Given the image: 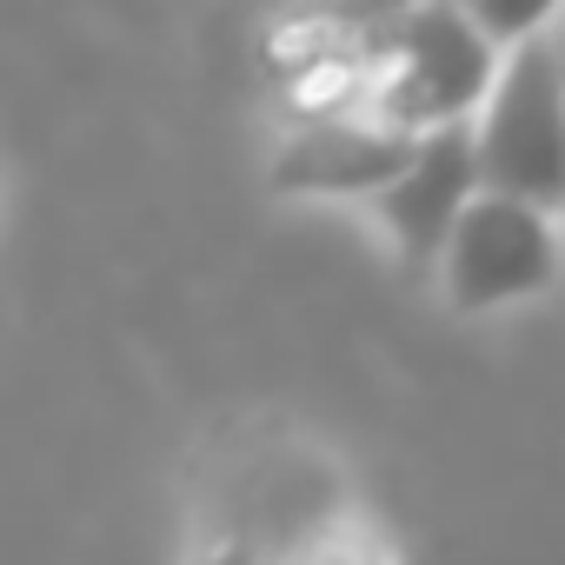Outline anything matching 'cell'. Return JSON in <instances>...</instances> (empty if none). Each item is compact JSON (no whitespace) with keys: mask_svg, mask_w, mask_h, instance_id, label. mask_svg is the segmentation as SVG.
Masks as SVG:
<instances>
[{"mask_svg":"<svg viewBox=\"0 0 565 565\" xmlns=\"http://www.w3.org/2000/svg\"><path fill=\"white\" fill-rule=\"evenodd\" d=\"M347 519V492L340 472L287 439V433H266V439H239L213 459L206 479V532L220 545H246L266 565H294L313 539H327Z\"/></svg>","mask_w":565,"mask_h":565,"instance_id":"6da1fadb","label":"cell"},{"mask_svg":"<svg viewBox=\"0 0 565 565\" xmlns=\"http://www.w3.org/2000/svg\"><path fill=\"white\" fill-rule=\"evenodd\" d=\"M499 67L505 54L486 41L472 8H399L373 87V120L419 140L439 127H472L499 87Z\"/></svg>","mask_w":565,"mask_h":565,"instance_id":"7a4b0ae2","label":"cell"},{"mask_svg":"<svg viewBox=\"0 0 565 565\" xmlns=\"http://www.w3.org/2000/svg\"><path fill=\"white\" fill-rule=\"evenodd\" d=\"M479 186L565 213V54L539 34L505 54L479 114Z\"/></svg>","mask_w":565,"mask_h":565,"instance_id":"3957f363","label":"cell"},{"mask_svg":"<svg viewBox=\"0 0 565 565\" xmlns=\"http://www.w3.org/2000/svg\"><path fill=\"white\" fill-rule=\"evenodd\" d=\"M558 266H565V246H558L552 213L505 200V193H479L446 239L439 279H446L452 313H492V307L545 294Z\"/></svg>","mask_w":565,"mask_h":565,"instance_id":"277c9868","label":"cell"},{"mask_svg":"<svg viewBox=\"0 0 565 565\" xmlns=\"http://www.w3.org/2000/svg\"><path fill=\"white\" fill-rule=\"evenodd\" d=\"M486 186H479V120H472V127L426 134L419 153H413V167L373 200V213L393 233L399 266L406 273H426V266L446 259V239H452V226L466 220V206Z\"/></svg>","mask_w":565,"mask_h":565,"instance_id":"5b68a950","label":"cell"},{"mask_svg":"<svg viewBox=\"0 0 565 565\" xmlns=\"http://www.w3.org/2000/svg\"><path fill=\"white\" fill-rule=\"evenodd\" d=\"M419 153V134H399L373 114H340V120H307L279 140L266 186L273 193H353L380 200Z\"/></svg>","mask_w":565,"mask_h":565,"instance_id":"8992f818","label":"cell"},{"mask_svg":"<svg viewBox=\"0 0 565 565\" xmlns=\"http://www.w3.org/2000/svg\"><path fill=\"white\" fill-rule=\"evenodd\" d=\"M294 565H393V545H386V532L380 525H366V519H340L327 539H313Z\"/></svg>","mask_w":565,"mask_h":565,"instance_id":"52a82bcc","label":"cell"},{"mask_svg":"<svg viewBox=\"0 0 565 565\" xmlns=\"http://www.w3.org/2000/svg\"><path fill=\"white\" fill-rule=\"evenodd\" d=\"M186 565H266V558H259V552H246V545H220V539H200Z\"/></svg>","mask_w":565,"mask_h":565,"instance_id":"ba28073f","label":"cell"}]
</instances>
